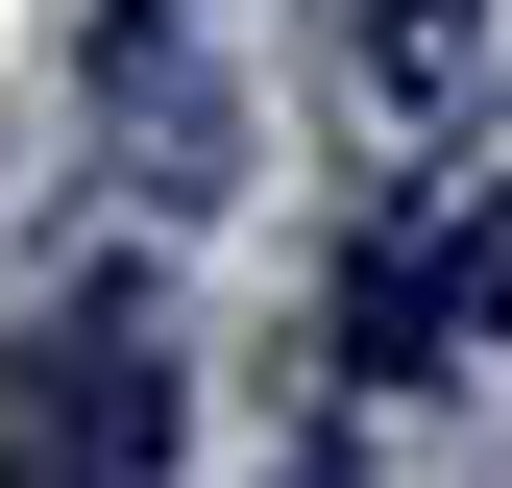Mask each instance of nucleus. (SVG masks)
I'll use <instances>...</instances> for the list:
<instances>
[{"instance_id": "f257e3e1", "label": "nucleus", "mask_w": 512, "mask_h": 488, "mask_svg": "<svg viewBox=\"0 0 512 488\" xmlns=\"http://www.w3.org/2000/svg\"><path fill=\"white\" fill-rule=\"evenodd\" d=\"M366 98H391V122L464 98V0H366Z\"/></svg>"}, {"instance_id": "7ed1b4c3", "label": "nucleus", "mask_w": 512, "mask_h": 488, "mask_svg": "<svg viewBox=\"0 0 512 488\" xmlns=\"http://www.w3.org/2000/svg\"><path fill=\"white\" fill-rule=\"evenodd\" d=\"M147 25H171V0H122V49H147Z\"/></svg>"}, {"instance_id": "f03ea898", "label": "nucleus", "mask_w": 512, "mask_h": 488, "mask_svg": "<svg viewBox=\"0 0 512 488\" xmlns=\"http://www.w3.org/2000/svg\"><path fill=\"white\" fill-rule=\"evenodd\" d=\"M488 318H512V220H464V244L415 269V342H488Z\"/></svg>"}]
</instances>
